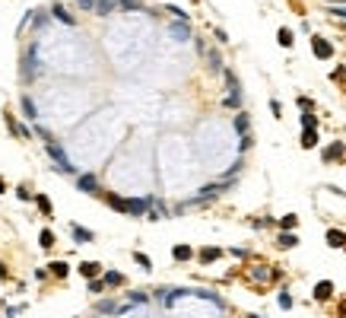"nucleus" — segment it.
<instances>
[{"instance_id":"34","label":"nucleus","mask_w":346,"mask_h":318,"mask_svg":"<svg viewBox=\"0 0 346 318\" xmlns=\"http://www.w3.org/2000/svg\"><path fill=\"white\" fill-rule=\"evenodd\" d=\"M76 4H80L83 10H95V0H76Z\"/></svg>"},{"instance_id":"1","label":"nucleus","mask_w":346,"mask_h":318,"mask_svg":"<svg viewBox=\"0 0 346 318\" xmlns=\"http://www.w3.org/2000/svg\"><path fill=\"white\" fill-rule=\"evenodd\" d=\"M45 150H48V156H51V159L57 162V166H61V172H76V169H73V162L67 159V153H64V147H61V144L48 140V144H45Z\"/></svg>"},{"instance_id":"15","label":"nucleus","mask_w":346,"mask_h":318,"mask_svg":"<svg viewBox=\"0 0 346 318\" xmlns=\"http://www.w3.org/2000/svg\"><path fill=\"white\" fill-rule=\"evenodd\" d=\"M324 159L333 162V159H343V144H333L330 150H324Z\"/></svg>"},{"instance_id":"11","label":"nucleus","mask_w":346,"mask_h":318,"mask_svg":"<svg viewBox=\"0 0 346 318\" xmlns=\"http://www.w3.org/2000/svg\"><path fill=\"white\" fill-rule=\"evenodd\" d=\"M108 204L118 210V214H130V201H124V197H118V194H108Z\"/></svg>"},{"instance_id":"3","label":"nucleus","mask_w":346,"mask_h":318,"mask_svg":"<svg viewBox=\"0 0 346 318\" xmlns=\"http://www.w3.org/2000/svg\"><path fill=\"white\" fill-rule=\"evenodd\" d=\"M169 35H172L175 42H187V39H190V26H187L184 19H181V22H172V26H169Z\"/></svg>"},{"instance_id":"23","label":"nucleus","mask_w":346,"mask_h":318,"mask_svg":"<svg viewBox=\"0 0 346 318\" xmlns=\"http://www.w3.org/2000/svg\"><path fill=\"white\" fill-rule=\"evenodd\" d=\"M22 112H26V115L32 118V121H35V118H39V112H35V102H32L29 96H22Z\"/></svg>"},{"instance_id":"29","label":"nucleus","mask_w":346,"mask_h":318,"mask_svg":"<svg viewBox=\"0 0 346 318\" xmlns=\"http://www.w3.org/2000/svg\"><path fill=\"white\" fill-rule=\"evenodd\" d=\"M124 10H143V0H121Z\"/></svg>"},{"instance_id":"21","label":"nucleus","mask_w":346,"mask_h":318,"mask_svg":"<svg viewBox=\"0 0 346 318\" xmlns=\"http://www.w3.org/2000/svg\"><path fill=\"white\" fill-rule=\"evenodd\" d=\"M172 258H175V261H187V258H190V249H187V245H175Z\"/></svg>"},{"instance_id":"19","label":"nucleus","mask_w":346,"mask_h":318,"mask_svg":"<svg viewBox=\"0 0 346 318\" xmlns=\"http://www.w3.org/2000/svg\"><path fill=\"white\" fill-rule=\"evenodd\" d=\"M280 226H283L286 232H289V229H295V226H299V217H295V214H286V217L280 220Z\"/></svg>"},{"instance_id":"7","label":"nucleus","mask_w":346,"mask_h":318,"mask_svg":"<svg viewBox=\"0 0 346 318\" xmlns=\"http://www.w3.org/2000/svg\"><path fill=\"white\" fill-rule=\"evenodd\" d=\"M121 7V0H95V13L99 16H108L111 10H118Z\"/></svg>"},{"instance_id":"6","label":"nucleus","mask_w":346,"mask_h":318,"mask_svg":"<svg viewBox=\"0 0 346 318\" xmlns=\"http://www.w3.org/2000/svg\"><path fill=\"white\" fill-rule=\"evenodd\" d=\"M76 185H80V191H89V194L99 191V182H95V175H80Z\"/></svg>"},{"instance_id":"16","label":"nucleus","mask_w":346,"mask_h":318,"mask_svg":"<svg viewBox=\"0 0 346 318\" xmlns=\"http://www.w3.org/2000/svg\"><path fill=\"white\" fill-rule=\"evenodd\" d=\"M302 131H318V118H315L312 112L302 115Z\"/></svg>"},{"instance_id":"17","label":"nucleus","mask_w":346,"mask_h":318,"mask_svg":"<svg viewBox=\"0 0 346 318\" xmlns=\"http://www.w3.org/2000/svg\"><path fill=\"white\" fill-rule=\"evenodd\" d=\"M127 302H130V305H146V302H149V296H146V293H140V290H134V293L127 296Z\"/></svg>"},{"instance_id":"13","label":"nucleus","mask_w":346,"mask_h":318,"mask_svg":"<svg viewBox=\"0 0 346 318\" xmlns=\"http://www.w3.org/2000/svg\"><path fill=\"white\" fill-rule=\"evenodd\" d=\"M248 121H251V118H248L245 112H238V115H235V131H238V134H248Z\"/></svg>"},{"instance_id":"36","label":"nucleus","mask_w":346,"mask_h":318,"mask_svg":"<svg viewBox=\"0 0 346 318\" xmlns=\"http://www.w3.org/2000/svg\"><path fill=\"white\" fill-rule=\"evenodd\" d=\"M333 16H340V19H346V7H333Z\"/></svg>"},{"instance_id":"35","label":"nucleus","mask_w":346,"mask_h":318,"mask_svg":"<svg viewBox=\"0 0 346 318\" xmlns=\"http://www.w3.org/2000/svg\"><path fill=\"white\" fill-rule=\"evenodd\" d=\"M137 264H140V267H146V270H149V258H146V255H137Z\"/></svg>"},{"instance_id":"10","label":"nucleus","mask_w":346,"mask_h":318,"mask_svg":"<svg viewBox=\"0 0 346 318\" xmlns=\"http://www.w3.org/2000/svg\"><path fill=\"white\" fill-rule=\"evenodd\" d=\"M95 309H99L102 315H114V312H121V305H118L114 299H102V302H95Z\"/></svg>"},{"instance_id":"4","label":"nucleus","mask_w":346,"mask_h":318,"mask_svg":"<svg viewBox=\"0 0 346 318\" xmlns=\"http://www.w3.org/2000/svg\"><path fill=\"white\" fill-rule=\"evenodd\" d=\"M333 296V284H330V280H321V284L315 287V299L318 302H327Z\"/></svg>"},{"instance_id":"14","label":"nucleus","mask_w":346,"mask_h":318,"mask_svg":"<svg viewBox=\"0 0 346 318\" xmlns=\"http://www.w3.org/2000/svg\"><path fill=\"white\" fill-rule=\"evenodd\" d=\"M302 147H305V150L318 147V131H302Z\"/></svg>"},{"instance_id":"2","label":"nucleus","mask_w":346,"mask_h":318,"mask_svg":"<svg viewBox=\"0 0 346 318\" xmlns=\"http://www.w3.org/2000/svg\"><path fill=\"white\" fill-rule=\"evenodd\" d=\"M312 51H315V57L318 61H327V57H333V48H330V42L327 39H312Z\"/></svg>"},{"instance_id":"30","label":"nucleus","mask_w":346,"mask_h":318,"mask_svg":"<svg viewBox=\"0 0 346 318\" xmlns=\"http://www.w3.org/2000/svg\"><path fill=\"white\" fill-rule=\"evenodd\" d=\"M51 270H54L57 277H67V264H64V261H54V264H51Z\"/></svg>"},{"instance_id":"24","label":"nucleus","mask_w":346,"mask_h":318,"mask_svg":"<svg viewBox=\"0 0 346 318\" xmlns=\"http://www.w3.org/2000/svg\"><path fill=\"white\" fill-rule=\"evenodd\" d=\"M70 232H73V239H76V242H92V232H89V229H80V226H73Z\"/></svg>"},{"instance_id":"31","label":"nucleus","mask_w":346,"mask_h":318,"mask_svg":"<svg viewBox=\"0 0 346 318\" xmlns=\"http://www.w3.org/2000/svg\"><path fill=\"white\" fill-rule=\"evenodd\" d=\"M280 309H292V296H289V293H280Z\"/></svg>"},{"instance_id":"25","label":"nucleus","mask_w":346,"mask_h":318,"mask_svg":"<svg viewBox=\"0 0 346 318\" xmlns=\"http://www.w3.org/2000/svg\"><path fill=\"white\" fill-rule=\"evenodd\" d=\"M80 274H83V277H95V274H99V264H92V261L80 264Z\"/></svg>"},{"instance_id":"27","label":"nucleus","mask_w":346,"mask_h":318,"mask_svg":"<svg viewBox=\"0 0 346 318\" xmlns=\"http://www.w3.org/2000/svg\"><path fill=\"white\" fill-rule=\"evenodd\" d=\"M295 242H299V239H295L292 232H286V235H280V245H283V249H292Z\"/></svg>"},{"instance_id":"26","label":"nucleus","mask_w":346,"mask_h":318,"mask_svg":"<svg viewBox=\"0 0 346 318\" xmlns=\"http://www.w3.org/2000/svg\"><path fill=\"white\" fill-rule=\"evenodd\" d=\"M225 109H238V105H242V92H229V99L222 102Z\"/></svg>"},{"instance_id":"5","label":"nucleus","mask_w":346,"mask_h":318,"mask_svg":"<svg viewBox=\"0 0 346 318\" xmlns=\"http://www.w3.org/2000/svg\"><path fill=\"white\" fill-rule=\"evenodd\" d=\"M51 16H54V19H61L64 26H76V19L70 16V13H67V7H61V4H54V7H51Z\"/></svg>"},{"instance_id":"9","label":"nucleus","mask_w":346,"mask_h":318,"mask_svg":"<svg viewBox=\"0 0 346 318\" xmlns=\"http://www.w3.org/2000/svg\"><path fill=\"white\" fill-rule=\"evenodd\" d=\"M149 204H152V197H134V201H130V214H146L149 210Z\"/></svg>"},{"instance_id":"12","label":"nucleus","mask_w":346,"mask_h":318,"mask_svg":"<svg viewBox=\"0 0 346 318\" xmlns=\"http://www.w3.org/2000/svg\"><path fill=\"white\" fill-rule=\"evenodd\" d=\"M207 61H210V70H213V74H222V57H219V51H210Z\"/></svg>"},{"instance_id":"18","label":"nucleus","mask_w":346,"mask_h":318,"mask_svg":"<svg viewBox=\"0 0 346 318\" xmlns=\"http://www.w3.org/2000/svg\"><path fill=\"white\" fill-rule=\"evenodd\" d=\"M105 284H108V287H121V284H124V274H118V270H108V274H105Z\"/></svg>"},{"instance_id":"33","label":"nucleus","mask_w":346,"mask_h":318,"mask_svg":"<svg viewBox=\"0 0 346 318\" xmlns=\"http://www.w3.org/2000/svg\"><path fill=\"white\" fill-rule=\"evenodd\" d=\"M102 287H105V280H92V284H89V293H102Z\"/></svg>"},{"instance_id":"32","label":"nucleus","mask_w":346,"mask_h":318,"mask_svg":"<svg viewBox=\"0 0 346 318\" xmlns=\"http://www.w3.org/2000/svg\"><path fill=\"white\" fill-rule=\"evenodd\" d=\"M39 207H42V214H51V201L48 197H39Z\"/></svg>"},{"instance_id":"28","label":"nucleus","mask_w":346,"mask_h":318,"mask_svg":"<svg viewBox=\"0 0 346 318\" xmlns=\"http://www.w3.org/2000/svg\"><path fill=\"white\" fill-rule=\"evenodd\" d=\"M251 144H254V140H251V134H242V140H238V150H251Z\"/></svg>"},{"instance_id":"22","label":"nucleus","mask_w":346,"mask_h":318,"mask_svg":"<svg viewBox=\"0 0 346 318\" xmlns=\"http://www.w3.org/2000/svg\"><path fill=\"white\" fill-rule=\"evenodd\" d=\"M219 255H222L219 249H204V252H200V261H204V264H210V261H216Z\"/></svg>"},{"instance_id":"8","label":"nucleus","mask_w":346,"mask_h":318,"mask_svg":"<svg viewBox=\"0 0 346 318\" xmlns=\"http://www.w3.org/2000/svg\"><path fill=\"white\" fill-rule=\"evenodd\" d=\"M327 245L330 249H346V235L340 229H327Z\"/></svg>"},{"instance_id":"20","label":"nucleus","mask_w":346,"mask_h":318,"mask_svg":"<svg viewBox=\"0 0 346 318\" xmlns=\"http://www.w3.org/2000/svg\"><path fill=\"white\" fill-rule=\"evenodd\" d=\"M277 42L283 45V48H292V32H289V29H280V32H277Z\"/></svg>"}]
</instances>
